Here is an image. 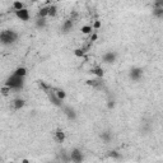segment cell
Listing matches in <instances>:
<instances>
[{"instance_id": "ffe728a7", "label": "cell", "mask_w": 163, "mask_h": 163, "mask_svg": "<svg viewBox=\"0 0 163 163\" xmlns=\"http://www.w3.org/2000/svg\"><path fill=\"white\" fill-rule=\"evenodd\" d=\"M13 8L16 12H19V10H22V9H24V5H23V3H21V1H14Z\"/></svg>"}, {"instance_id": "6da1fadb", "label": "cell", "mask_w": 163, "mask_h": 163, "mask_svg": "<svg viewBox=\"0 0 163 163\" xmlns=\"http://www.w3.org/2000/svg\"><path fill=\"white\" fill-rule=\"evenodd\" d=\"M17 40H18V33L14 31L7 30V31H3L0 33V42H1L3 46H10Z\"/></svg>"}, {"instance_id": "d4e9b609", "label": "cell", "mask_w": 163, "mask_h": 163, "mask_svg": "<svg viewBox=\"0 0 163 163\" xmlns=\"http://www.w3.org/2000/svg\"><path fill=\"white\" fill-rule=\"evenodd\" d=\"M10 88H9V87H7V85H4V87L1 88V94L3 96H8V94H10Z\"/></svg>"}, {"instance_id": "9c48e42d", "label": "cell", "mask_w": 163, "mask_h": 163, "mask_svg": "<svg viewBox=\"0 0 163 163\" xmlns=\"http://www.w3.org/2000/svg\"><path fill=\"white\" fill-rule=\"evenodd\" d=\"M63 111L65 113V116L68 117L69 120H75L76 119V112L74 108H70V107H63Z\"/></svg>"}, {"instance_id": "83f0119b", "label": "cell", "mask_w": 163, "mask_h": 163, "mask_svg": "<svg viewBox=\"0 0 163 163\" xmlns=\"http://www.w3.org/2000/svg\"><path fill=\"white\" fill-rule=\"evenodd\" d=\"M97 33H93V36H92V38H90V41H92V42H94L96 40H97Z\"/></svg>"}, {"instance_id": "ba28073f", "label": "cell", "mask_w": 163, "mask_h": 163, "mask_svg": "<svg viewBox=\"0 0 163 163\" xmlns=\"http://www.w3.org/2000/svg\"><path fill=\"white\" fill-rule=\"evenodd\" d=\"M54 138L57 143H64L65 142V133L61 129H56L54 133Z\"/></svg>"}, {"instance_id": "f1b7e54d", "label": "cell", "mask_w": 163, "mask_h": 163, "mask_svg": "<svg viewBox=\"0 0 163 163\" xmlns=\"http://www.w3.org/2000/svg\"><path fill=\"white\" fill-rule=\"evenodd\" d=\"M21 163H30V161H28L27 158H23V159L21 161Z\"/></svg>"}, {"instance_id": "2e32d148", "label": "cell", "mask_w": 163, "mask_h": 163, "mask_svg": "<svg viewBox=\"0 0 163 163\" xmlns=\"http://www.w3.org/2000/svg\"><path fill=\"white\" fill-rule=\"evenodd\" d=\"M111 133L110 131H104V133H102L101 134V139H102V140L104 142V143H110L111 142Z\"/></svg>"}, {"instance_id": "9a60e30c", "label": "cell", "mask_w": 163, "mask_h": 163, "mask_svg": "<svg viewBox=\"0 0 163 163\" xmlns=\"http://www.w3.org/2000/svg\"><path fill=\"white\" fill-rule=\"evenodd\" d=\"M35 24H36L37 28H40V30L45 28L46 27V18H37V21H36Z\"/></svg>"}, {"instance_id": "7a4b0ae2", "label": "cell", "mask_w": 163, "mask_h": 163, "mask_svg": "<svg viewBox=\"0 0 163 163\" xmlns=\"http://www.w3.org/2000/svg\"><path fill=\"white\" fill-rule=\"evenodd\" d=\"M23 84H24V78H22V76H18L16 74H13L12 76H9L5 85L9 87L10 89H16V90H19L23 88Z\"/></svg>"}, {"instance_id": "cb8c5ba5", "label": "cell", "mask_w": 163, "mask_h": 163, "mask_svg": "<svg viewBox=\"0 0 163 163\" xmlns=\"http://www.w3.org/2000/svg\"><path fill=\"white\" fill-rule=\"evenodd\" d=\"M84 50L83 49H76V50H74V55L76 56V57H83L84 56Z\"/></svg>"}, {"instance_id": "ac0fdd59", "label": "cell", "mask_w": 163, "mask_h": 163, "mask_svg": "<svg viewBox=\"0 0 163 163\" xmlns=\"http://www.w3.org/2000/svg\"><path fill=\"white\" fill-rule=\"evenodd\" d=\"M153 14L158 19H163V8H154L153 9Z\"/></svg>"}, {"instance_id": "7c38bea8", "label": "cell", "mask_w": 163, "mask_h": 163, "mask_svg": "<svg viewBox=\"0 0 163 163\" xmlns=\"http://www.w3.org/2000/svg\"><path fill=\"white\" fill-rule=\"evenodd\" d=\"M90 73H92V74H94L96 76H98V78H102V76H103V69L102 68H101V66H96V68H93L92 70H90Z\"/></svg>"}, {"instance_id": "8992f818", "label": "cell", "mask_w": 163, "mask_h": 163, "mask_svg": "<svg viewBox=\"0 0 163 163\" xmlns=\"http://www.w3.org/2000/svg\"><path fill=\"white\" fill-rule=\"evenodd\" d=\"M116 57H117L116 52H115V51H108V52H106V54L103 55L102 60H103L104 64H113L115 61H116Z\"/></svg>"}, {"instance_id": "52a82bcc", "label": "cell", "mask_w": 163, "mask_h": 163, "mask_svg": "<svg viewBox=\"0 0 163 163\" xmlns=\"http://www.w3.org/2000/svg\"><path fill=\"white\" fill-rule=\"evenodd\" d=\"M16 16H17V18H19L23 22H27L28 19H30V13H28V10L26 8L22 9V10H19V12H16Z\"/></svg>"}, {"instance_id": "5bb4252c", "label": "cell", "mask_w": 163, "mask_h": 163, "mask_svg": "<svg viewBox=\"0 0 163 163\" xmlns=\"http://www.w3.org/2000/svg\"><path fill=\"white\" fill-rule=\"evenodd\" d=\"M14 74L18 75V76H22V78H24V76L27 75V69L23 68V66H21V68H17L16 71H14Z\"/></svg>"}, {"instance_id": "5b68a950", "label": "cell", "mask_w": 163, "mask_h": 163, "mask_svg": "<svg viewBox=\"0 0 163 163\" xmlns=\"http://www.w3.org/2000/svg\"><path fill=\"white\" fill-rule=\"evenodd\" d=\"M143 74H144V71H143L142 68H133L130 71H129V76H130V79L134 82L140 80Z\"/></svg>"}, {"instance_id": "277c9868", "label": "cell", "mask_w": 163, "mask_h": 163, "mask_svg": "<svg viewBox=\"0 0 163 163\" xmlns=\"http://www.w3.org/2000/svg\"><path fill=\"white\" fill-rule=\"evenodd\" d=\"M84 159L83 157V153H82L78 148H74V149H71L70 152V161L73 163H82Z\"/></svg>"}, {"instance_id": "e0dca14e", "label": "cell", "mask_w": 163, "mask_h": 163, "mask_svg": "<svg viewBox=\"0 0 163 163\" xmlns=\"http://www.w3.org/2000/svg\"><path fill=\"white\" fill-rule=\"evenodd\" d=\"M54 89H55V93H56L57 97H59L61 101H64V99H65V97H66L65 90H64V89H60V88H54Z\"/></svg>"}, {"instance_id": "603a6c76", "label": "cell", "mask_w": 163, "mask_h": 163, "mask_svg": "<svg viewBox=\"0 0 163 163\" xmlns=\"http://www.w3.org/2000/svg\"><path fill=\"white\" fill-rule=\"evenodd\" d=\"M90 32H92V27L90 26H83L82 27V33H84V35H89Z\"/></svg>"}, {"instance_id": "4316f807", "label": "cell", "mask_w": 163, "mask_h": 163, "mask_svg": "<svg viewBox=\"0 0 163 163\" xmlns=\"http://www.w3.org/2000/svg\"><path fill=\"white\" fill-rule=\"evenodd\" d=\"M107 107H108L110 110L115 107V102H113V101H108V103H107Z\"/></svg>"}, {"instance_id": "484cf974", "label": "cell", "mask_w": 163, "mask_h": 163, "mask_svg": "<svg viewBox=\"0 0 163 163\" xmlns=\"http://www.w3.org/2000/svg\"><path fill=\"white\" fill-rule=\"evenodd\" d=\"M101 26H102V24H101V22H99V21H96V22L93 23V28H94V30H99Z\"/></svg>"}, {"instance_id": "7402d4cb", "label": "cell", "mask_w": 163, "mask_h": 163, "mask_svg": "<svg viewBox=\"0 0 163 163\" xmlns=\"http://www.w3.org/2000/svg\"><path fill=\"white\" fill-rule=\"evenodd\" d=\"M108 156L111 157V158H115V159H120V158H121V154H120L117 150H111Z\"/></svg>"}, {"instance_id": "30bf717a", "label": "cell", "mask_w": 163, "mask_h": 163, "mask_svg": "<svg viewBox=\"0 0 163 163\" xmlns=\"http://www.w3.org/2000/svg\"><path fill=\"white\" fill-rule=\"evenodd\" d=\"M24 99H22V98H16L13 101V108L14 110H21L22 107H24Z\"/></svg>"}, {"instance_id": "f546056e", "label": "cell", "mask_w": 163, "mask_h": 163, "mask_svg": "<svg viewBox=\"0 0 163 163\" xmlns=\"http://www.w3.org/2000/svg\"><path fill=\"white\" fill-rule=\"evenodd\" d=\"M9 163H14V162H9Z\"/></svg>"}, {"instance_id": "4fadbf2b", "label": "cell", "mask_w": 163, "mask_h": 163, "mask_svg": "<svg viewBox=\"0 0 163 163\" xmlns=\"http://www.w3.org/2000/svg\"><path fill=\"white\" fill-rule=\"evenodd\" d=\"M49 17V7H44L38 10V18H46Z\"/></svg>"}, {"instance_id": "4dcf8cb0", "label": "cell", "mask_w": 163, "mask_h": 163, "mask_svg": "<svg viewBox=\"0 0 163 163\" xmlns=\"http://www.w3.org/2000/svg\"><path fill=\"white\" fill-rule=\"evenodd\" d=\"M162 8H163V7H162Z\"/></svg>"}, {"instance_id": "8fae6325", "label": "cell", "mask_w": 163, "mask_h": 163, "mask_svg": "<svg viewBox=\"0 0 163 163\" xmlns=\"http://www.w3.org/2000/svg\"><path fill=\"white\" fill-rule=\"evenodd\" d=\"M71 28H73V21H71V19H68V21H65L64 24H63V32L68 33L69 31H71Z\"/></svg>"}, {"instance_id": "44dd1931", "label": "cell", "mask_w": 163, "mask_h": 163, "mask_svg": "<svg viewBox=\"0 0 163 163\" xmlns=\"http://www.w3.org/2000/svg\"><path fill=\"white\" fill-rule=\"evenodd\" d=\"M57 13V8L56 5H49V17H55Z\"/></svg>"}, {"instance_id": "3957f363", "label": "cell", "mask_w": 163, "mask_h": 163, "mask_svg": "<svg viewBox=\"0 0 163 163\" xmlns=\"http://www.w3.org/2000/svg\"><path fill=\"white\" fill-rule=\"evenodd\" d=\"M47 97H49V99H50V102L54 104V106H56V107H60V108H63L64 106H63V101H61L59 97L56 96V93H55V89L52 88L49 93H47Z\"/></svg>"}, {"instance_id": "d6986e66", "label": "cell", "mask_w": 163, "mask_h": 163, "mask_svg": "<svg viewBox=\"0 0 163 163\" xmlns=\"http://www.w3.org/2000/svg\"><path fill=\"white\" fill-rule=\"evenodd\" d=\"M87 84H88V85H92V87H94V88H101V87H102L101 82L96 80V79H89V80H87Z\"/></svg>"}]
</instances>
